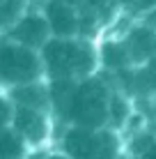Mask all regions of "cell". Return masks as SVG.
I'll return each instance as SVG.
<instances>
[{"instance_id":"30bf717a","label":"cell","mask_w":156,"mask_h":159,"mask_svg":"<svg viewBox=\"0 0 156 159\" xmlns=\"http://www.w3.org/2000/svg\"><path fill=\"white\" fill-rule=\"evenodd\" d=\"M23 157H25L23 139L12 127H5L2 129V159H23Z\"/></svg>"},{"instance_id":"ba28073f","label":"cell","mask_w":156,"mask_h":159,"mask_svg":"<svg viewBox=\"0 0 156 159\" xmlns=\"http://www.w3.org/2000/svg\"><path fill=\"white\" fill-rule=\"evenodd\" d=\"M129 53H131V60H136V62L152 58L156 53V35L152 30H136L129 42Z\"/></svg>"},{"instance_id":"3957f363","label":"cell","mask_w":156,"mask_h":159,"mask_svg":"<svg viewBox=\"0 0 156 159\" xmlns=\"http://www.w3.org/2000/svg\"><path fill=\"white\" fill-rule=\"evenodd\" d=\"M64 152L69 159H117L120 145L106 129L74 127L64 136Z\"/></svg>"},{"instance_id":"8fae6325","label":"cell","mask_w":156,"mask_h":159,"mask_svg":"<svg viewBox=\"0 0 156 159\" xmlns=\"http://www.w3.org/2000/svg\"><path fill=\"white\" fill-rule=\"evenodd\" d=\"M129 58H131L129 46H120V44H108L106 51H103V60L110 67H124L129 62Z\"/></svg>"},{"instance_id":"7c38bea8","label":"cell","mask_w":156,"mask_h":159,"mask_svg":"<svg viewBox=\"0 0 156 159\" xmlns=\"http://www.w3.org/2000/svg\"><path fill=\"white\" fill-rule=\"evenodd\" d=\"M133 85H138L136 90H142V92H145V90H156V58H152L149 67L136 76Z\"/></svg>"},{"instance_id":"9a60e30c","label":"cell","mask_w":156,"mask_h":159,"mask_svg":"<svg viewBox=\"0 0 156 159\" xmlns=\"http://www.w3.org/2000/svg\"><path fill=\"white\" fill-rule=\"evenodd\" d=\"M149 23H152V25H156V12H154L152 16H149Z\"/></svg>"},{"instance_id":"9c48e42d","label":"cell","mask_w":156,"mask_h":159,"mask_svg":"<svg viewBox=\"0 0 156 159\" xmlns=\"http://www.w3.org/2000/svg\"><path fill=\"white\" fill-rule=\"evenodd\" d=\"M48 19H51V25L53 30L57 32V35L67 37V35H74L76 32V16L69 7H64V5H51L48 7Z\"/></svg>"},{"instance_id":"5b68a950","label":"cell","mask_w":156,"mask_h":159,"mask_svg":"<svg viewBox=\"0 0 156 159\" xmlns=\"http://www.w3.org/2000/svg\"><path fill=\"white\" fill-rule=\"evenodd\" d=\"M14 131L21 136L23 141L28 143H41L48 134V122L44 118V113L37 111V108H23V106H16L14 108Z\"/></svg>"},{"instance_id":"277c9868","label":"cell","mask_w":156,"mask_h":159,"mask_svg":"<svg viewBox=\"0 0 156 159\" xmlns=\"http://www.w3.org/2000/svg\"><path fill=\"white\" fill-rule=\"evenodd\" d=\"M0 74L7 85H30L39 79L41 62L37 53L21 44H5L2 46V60H0Z\"/></svg>"},{"instance_id":"4fadbf2b","label":"cell","mask_w":156,"mask_h":159,"mask_svg":"<svg viewBox=\"0 0 156 159\" xmlns=\"http://www.w3.org/2000/svg\"><path fill=\"white\" fill-rule=\"evenodd\" d=\"M129 113V106L124 104V99H122L120 95H110V120L115 125H122V120L126 118Z\"/></svg>"},{"instance_id":"5bb4252c","label":"cell","mask_w":156,"mask_h":159,"mask_svg":"<svg viewBox=\"0 0 156 159\" xmlns=\"http://www.w3.org/2000/svg\"><path fill=\"white\" fill-rule=\"evenodd\" d=\"M142 159H156V143H154L152 148H149V150L145 152V155H142Z\"/></svg>"},{"instance_id":"2e32d148","label":"cell","mask_w":156,"mask_h":159,"mask_svg":"<svg viewBox=\"0 0 156 159\" xmlns=\"http://www.w3.org/2000/svg\"><path fill=\"white\" fill-rule=\"evenodd\" d=\"M46 159H69V157H60V155H53V157H46Z\"/></svg>"},{"instance_id":"6da1fadb","label":"cell","mask_w":156,"mask_h":159,"mask_svg":"<svg viewBox=\"0 0 156 159\" xmlns=\"http://www.w3.org/2000/svg\"><path fill=\"white\" fill-rule=\"evenodd\" d=\"M62 116L76 122V127L101 129L110 120V95L106 85L96 79L76 83Z\"/></svg>"},{"instance_id":"7a4b0ae2","label":"cell","mask_w":156,"mask_h":159,"mask_svg":"<svg viewBox=\"0 0 156 159\" xmlns=\"http://www.w3.org/2000/svg\"><path fill=\"white\" fill-rule=\"evenodd\" d=\"M44 62L55 81H74L76 76H85L92 72L94 53L85 44L57 39L44 46Z\"/></svg>"},{"instance_id":"8992f818","label":"cell","mask_w":156,"mask_h":159,"mask_svg":"<svg viewBox=\"0 0 156 159\" xmlns=\"http://www.w3.org/2000/svg\"><path fill=\"white\" fill-rule=\"evenodd\" d=\"M46 32H48L46 21H41V19H25V21H21V23L16 25L14 37H16V42H19L21 46L37 48V46L44 44Z\"/></svg>"},{"instance_id":"52a82bcc","label":"cell","mask_w":156,"mask_h":159,"mask_svg":"<svg viewBox=\"0 0 156 159\" xmlns=\"http://www.w3.org/2000/svg\"><path fill=\"white\" fill-rule=\"evenodd\" d=\"M14 102H16V106L44 111V108L48 106V92H46V88H41L37 83L21 85V88L14 90Z\"/></svg>"}]
</instances>
